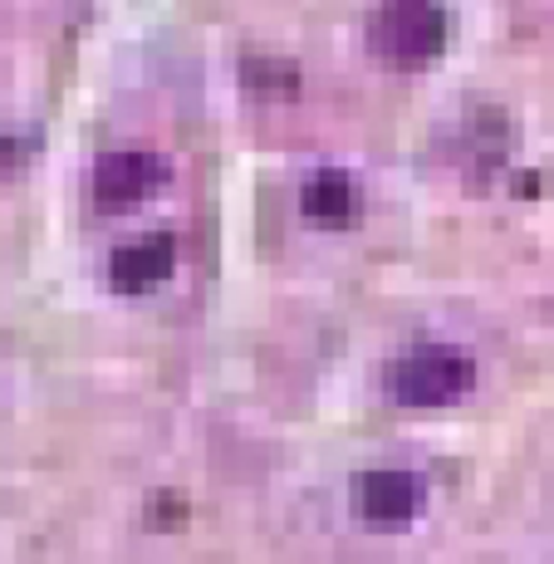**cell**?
<instances>
[{
	"mask_svg": "<svg viewBox=\"0 0 554 564\" xmlns=\"http://www.w3.org/2000/svg\"><path fill=\"white\" fill-rule=\"evenodd\" d=\"M368 50L393 69H427L447 50V15L437 0H378L368 15Z\"/></svg>",
	"mask_w": 554,
	"mask_h": 564,
	"instance_id": "cell-1",
	"label": "cell"
},
{
	"mask_svg": "<svg viewBox=\"0 0 554 564\" xmlns=\"http://www.w3.org/2000/svg\"><path fill=\"white\" fill-rule=\"evenodd\" d=\"M476 383V364L452 344H422L388 364L383 388L398 408H452Z\"/></svg>",
	"mask_w": 554,
	"mask_h": 564,
	"instance_id": "cell-2",
	"label": "cell"
},
{
	"mask_svg": "<svg viewBox=\"0 0 554 564\" xmlns=\"http://www.w3.org/2000/svg\"><path fill=\"white\" fill-rule=\"evenodd\" d=\"M167 187V162L148 148H118L94 162V206L99 212H133Z\"/></svg>",
	"mask_w": 554,
	"mask_h": 564,
	"instance_id": "cell-3",
	"label": "cell"
},
{
	"mask_svg": "<svg viewBox=\"0 0 554 564\" xmlns=\"http://www.w3.org/2000/svg\"><path fill=\"white\" fill-rule=\"evenodd\" d=\"M354 506L373 525H408L427 506V481L417 471H403V466H378V471L358 476Z\"/></svg>",
	"mask_w": 554,
	"mask_h": 564,
	"instance_id": "cell-4",
	"label": "cell"
},
{
	"mask_svg": "<svg viewBox=\"0 0 554 564\" xmlns=\"http://www.w3.org/2000/svg\"><path fill=\"white\" fill-rule=\"evenodd\" d=\"M172 260H177L172 236H143V241L118 246L113 260H108V280H113L118 295H143V290L162 285L172 275Z\"/></svg>",
	"mask_w": 554,
	"mask_h": 564,
	"instance_id": "cell-5",
	"label": "cell"
},
{
	"mask_svg": "<svg viewBox=\"0 0 554 564\" xmlns=\"http://www.w3.org/2000/svg\"><path fill=\"white\" fill-rule=\"evenodd\" d=\"M354 206H358V192L349 172H314L300 187V212L319 226H344L354 216Z\"/></svg>",
	"mask_w": 554,
	"mask_h": 564,
	"instance_id": "cell-6",
	"label": "cell"
},
{
	"mask_svg": "<svg viewBox=\"0 0 554 564\" xmlns=\"http://www.w3.org/2000/svg\"><path fill=\"white\" fill-rule=\"evenodd\" d=\"M25 162V148L15 143V138H0V182L15 177V167Z\"/></svg>",
	"mask_w": 554,
	"mask_h": 564,
	"instance_id": "cell-7",
	"label": "cell"
}]
</instances>
